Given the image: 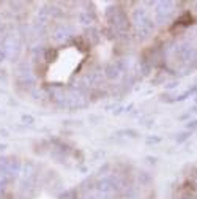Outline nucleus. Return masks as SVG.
<instances>
[{"mask_svg":"<svg viewBox=\"0 0 197 199\" xmlns=\"http://www.w3.org/2000/svg\"><path fill=\"white\" fill-rule=\"evenodd\" d=\"M186 128L189 130V131H194V130H197V119H195V120H191V122H188Z\"/></svg>","mask_w":197,"mask_h":199,"instance_id":"423d86ee","label":"nucleus"},{"mask_svg":"<svg viewBox=\"0 0 197 199\" xmlns=\"http://www.w3.org/2000/svg\"><path fill=\"white\" fill-rule=\"evenodd\" d=\"M66 37V29H63V27H60L59 30H55V33H54V38L55 40H63Z\"/></svg>","mask_w":197,"mask_h":199,"instance_id":"20e7f679","label":"nucleus"},{"mask_svg":"<svg viewBox=\"0 0 197 199\" xmlns=\"http://www.w3.org/2000/svg\"><path fill=\"white\" fill-rule=\"evenodd\" d=\"M189 136H191V131H186V133H181L178 134V138H177V142H185Z\"/></svg>","mask_w":197,"mask_h":199,"instance_id":"39448f33","label":"nucleus"},{"mask_svg":"<svg viewBox=\"0 0 197 199\" xmlns=\"http://www.w3.org/2000/svg\"><path fill=\"white\" fill-rule=\"evenodd\" d=\"M173 14V3L172 2H161L156 8V19L158 21H167Z\"/></svg>","mask_w":197,"mask_h":199,"instance_id":"f03ea898","label":"nucleus"},{"mask_svg":"<svg viewBox=\"0 0 197 199\" xmlns=\"http://www.w3.org/2000/svg\"><path fill=\"white\" fill-rule=\"evenodd\" d=\"M106 73H107V78H118L123 73V65L118 63V62H115V63H110L107 66Z\"/></svg>","mask_w":197,"mask_h":199,"instance_id":"7ed1b4c3","label":"nucleus"},{"mask_svg":"<svg viewBox=\"0 0 197 199\" xmlns=\"http://www.w3.org/2000/svg\"><path fill=\"white\" fill-rule=\"evenodd\" d=\"M132 21H134V24H136L137 33H140L142 37H148L150 33L153 32V29H154L151 19L147 16V13L144 10L134 11V14H132Z\"/></svg>","mask_w":197,"mask_h":199,"instance_id":"f257e3e1","label":"nucleus"}]
</instances>
